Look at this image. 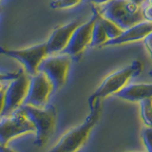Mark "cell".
Wrapping results in <instances>:
<instances>
[{"instance_id":"9a60e30c","label":"cell","mask_w":152,"mask_h":152,"mask_svg":"<svg viewBox=\"0 0 152 152\" xmlns=\"http://www.w3.org/2000/svg\"><path fill=\"white\" fill-rule=\"evenodd\" d=\"M99 19H100V22H101L104 31H106V33H107V36L108 38V40L115 39L116 37H118L123 32L122 28L119 26H117L115 23H113L112 21L108 20V19L101 16L100 14H99Z\"/></svg>"},{"instance_id":"30bf717a","label":"cell","mask_w":152,"mask_h":152,"mask_svg":"<svg viewBox=\"0 0 152 152\" xmlns=\"http://www.w3.org/2000/svg\"><path fill=\"white\" fill-rule=\"evenodd\" d=\"M52 90L53 88L50 80L43 72L38 71L30 77L28 92L23 104H28L35 107H44Z\"/></svg>"},{"instance_id":"d6986e66","label":"cell","mask_w":152,"mask_h":152,"mask_svg":"<svg viewBox=\"0 0 152 152\" xmlns=\"http://www.w3.org/2000/svg\"><path fill=\"white\" fill-rule=\"evenodd\" d=\"M21 70H17L15 72H0V83L10 82V81L16 78L20 74Z\"/></svg>"},{"instance_id":"ac0fdd59","label":"cell","mask_w":152,"mask_h":152,"mask_svg":"<svg viewBox=\"0 0 152 152\" xmlns=\"http://www.w3.org/2000/svg\"><path fill=\"white\" fill-rule=\"evenodd\" d=\"M141 136L146 146L147 152H152V126H145L142 128Z\"/></svg>"},{"instance_id":"8fae6325","label":"cell","mask_w":152,"mask_h":152,"mask_svg":"<svg viewBox=\"0 0 152 152\" xmlns=\"http://www.w3.org/2000/svg\"><path fill=\"white\" fill-rule=\"evenodd\" d=\"M79 24V20H72L63 25L57 26L51 31L49 39L45 43L48 55L62 53L66 46L68 45L71 33Z\"/></svg>"},{"instance_id":"4316f807","label":"cell","mask_w":152,"mask_h":152,"mask_svg":"<svg viewBox=\"0 0 152 152\" xmlns=\"http://www.w3.org/2000/svg\"><path fill=\"white\" fill-rule=\"evenodd\" d=\"M4 87H3V85H2V83H0V89H2Z\"/></svg>"},{"instance_id":"2e32d148","label":"cell","mask_w":152,"mask_h":152,"mask_svg":"<svg viewBox=\"0 0 152 152\" xmlns=\"http://www.w3.org/2000/svg\"><path fill=\"white\" fill-rule=\"evenodd\" d=\"M141 117L146 126H152V98L140 101Z\"/></svg>"},{"instance_id":"484cf974","label":"cell","mask_w":152,"mask_h":152,"mask_svg":"<svg viewBox=\"0 0 152 152\" xmlns=\"http://www.w3.org/2000/svg\"><path fill=\"white\" fill-rule=\"evenodd\" d=\"M147 3H148L149 5H152V0H146Z\"/></svg>"},{"instance_id":"5b68a950","label":"cell","mask_w":152,"mask_h":152,"mask_svg":"<svg viewBox=\"0 0 152 152\" xmlns=\"http://www.w3.org/2000/svg\"><path fill=\"white\" fill-rule=\"evenodd\" d=\"M70 57L65 53L47 55L38 68V71L44 73L52 85L53 90L61 88L68 77Z\"/></svg>"},{"instance_id":"e0dca14e","label":"cell","mask_w":152,"mask_h":152,"mask_svg":"<svg viewBox=\"0 0 152 152\" xmlns=\"http://www.w3.org/2000/svg\"><path fill=\"white\" fill-rule=\"evenodd\" d=\"M82 0H54L50 3V8L54 10H64L77 6Z\"/></svg>"},{"instance_id":"9c48e42d","label":"cell","mask_w":152,"mask_h":152,"mask_svg":"<svg viewBox=\"0 0 152 152\" xmlns=\"http://www.w3.org/2000/svg\"><path fill=\"white\" fill-rule=\"evenodd\" d=\"M98 15L97 9H93V14L88 21L80 23L71 33L69 41L62 53L69 55L70 58H76L83 53L86 48L89 46L91 40V31Z\"/></svg>"},{"instance_id":"ba28073f","label":"cell","mask_w":152,"mask_h":152,"mask_svg":"<svg viewBox=\"0 0 152 152\" xmlns=\"http://www.w3.org/2000/svg\"><path fill=\"white\" fill-rule=\"evenodd\" d=\"M28 76L30 75L21 69L20 74L16 78L10 81L7 88H4V103L0 117L10 115L23 104L30 83Z\"/></svg>"},{"instance_id":"7c38bea8","label":"cell","mask_w":152,"mask_h":152,"mask_svg":"<svg viewBox=\"0 0 152 152\" xmlns=\"http://www.w3.org/2000/svg\"><path fill=\"white\" fill-rule=\"evenodd\" d=\"M150 32H152V22L145 20L126 28V30H124L123 32L118 37H116L115 39L107 41L102 47L117 46L126 44V43L139 41L144 39Z\"/></svg>"},{"instance_id":"cb8c5ba5","label":"cell","mask_w":152,"mask_h":152,"mask_svg":"<svg viewBox=\"0 0 152 152\" xmlns=\"http://www.w3.org/2000/svg\"><path fill=\"white\" fill-rule=\"evenodd\" d=\"M0 152H15V151L11 149V148H9L7 145L5 146V145H0Z\"/></svg>"},{"instance_id":"277c9868","label":"cell","mask_w":152,"mask_h":152,"mask_svg":"<svg viewBox=\"0 0 152 152\" xmlns=\"http://www.w3.org/2000/svg\"><path fill=\"white\" fill-rule=\"evenodd\" d=\"M142 65L141 62L135 60L132 62L131 65L107 75L103 80L99 88L95 90V92L89 97L88 104L90 108L94 106L95 103L100 102L101 99L119 91L122 88L125 87L130 78L139 74L142 71Z\"/></svg>"},{"instance_id":"44dd1931","label":"cell","mask_w":152,"mask_h":152,"mask_svg":"<svg viewBox=\"0 0 152 152\" xmlns=\"http://www.w3.org/2000/svg\"><path fill=\"white\" fill-rule=\"evenodd\" d=\"M142 12L145 20L152 22V5H146L145 8H142Z\"/></svg>"},{"instance_id":"3957f363","label":"cell","mask_w":152,"mask_h":152,"mask_svg":"<svg viewBox=\"0 0 152 152\" xmlns=\"http://www.w3.org/2000/svg\"><path fill=\"white\" fill-rule=\"evenodd\" d=\"M19 109L35 127V141L37 146H43L53 134L56 123V110L52 104L44 107H35L22 104Z\"/></svg>"},{"instance_id":"ffe728a7","label":"cell","mask_w":152,"mask_h":152,"mask_svg":"<svg viewBox=\"0 0 152 152\" xmlns=\"http://www.w3.org/2000/svg\"><path fill=\"white\" fill-rule=\"evenodd\" d=\"M144 43H145V46L146 48L147 51L150 55V58H151V63H152V32H150L148 35H146L144 38ZM149 75L152 76V68L151 70L149 71Z\"/></svg>"},{"instance_id":"8992f818","label":"cell","mask_w":152,"mask_h":152,"mask_svg":"<svg viewBox=\"0 0 152 152\" xmlns=\"http://www.w3.org/2000/svg\"><path fill=\"white\" fill-rule=\"evenodd\" d=\"M0 54L11 57L19 62L23 66L25 72L28 75L32 76L38 72L39 65L48 55V52L45 43H40V44L20 50H12L1 47Z\"/></svg>"},{"instance_id":"7a4b0ae2","label":"cell","mask_w":152,"mask_h":152,"mask_svg":"<svg viewBox=\"0 0 152 152\" xmlns=\"http://www.w3.org/2000/svg\"><path fill=\"white\" fill-rule=\"evenodd\" d=\"M100 114V102L90 108L89 115L81 125L70 128L61 136L56 145L48 152H77L89 136Z\"/></svg>"},{"instance_id":"7402d4cb","label":"cell","mask_w":152,"mask_h":152,"mask_svg":"<svg viewBox=\"0 0 152 152\" xmlns=\"http://www.w3.org/2000/svg\"><path fill=\"white\" fill-rule=\"evenodd\" d=\"M88 2L94 4V5H104L107 2H109L110 0H87Z\"/></svg>"},{"instance_id":"603a6c76","label":"cell","mask_w":152,"mask_h":152,"mask_svg":"<svg viewBox=\"0 0 152 152\" xmlns=\"http://www.w3.org/2000/svg\"><path fill=\"white\" fill-rule=\"evenodd\" d=\"M3 103H4V88L0 89V115H1L3 109Z\"/></svg>"},{"instance_id":"d4e9b609","label":"cell","mask_w":152,"mask_h":152,"mask_svg":"<svg viewBox=\"0 0 152 152\" xmlns=\"http://www.w3.org/2000/svg\"><path fill=\"white\" fill-rule=\"evenodd\" d=\"M129 1L133 2V3H135L137 5H139V6H142V4L144 3L145 0H129Z\"/></svg>"},{"instance_id":"6da1fadb","label":"cell","mask_w":152,"mask_h":152,"mask_svg":"<svg viewBox=\"0 0 152 152\" xmlns=\"http://www.w3.org/2000/svg\"><path fill=\"white\" fill-rule=\"evenodd\" d=\"M142 10V6L129 0H110L101 5L97 11L100 15L115 23L124 31L145 21Z\"/></svg>"},{"instance_id":"5bb4252c","label":"cell","mask_w":152,"mask_h":152,"mask_svg":"<svg viewBox=\"0 0 152 152\" xmlns=\"http://www.w3.org/2000/svg\"><path fill=\"white\" fill-rule=\"evenodd\" d=\"M98 12V11H97ZM108 40V38L107 36V33L104 31V28L102 26L101 22L99 19V13L97 15L96 20L94 22V25L92 28L91 31V40H90V47H99L103 46L104 43Z\"/></svg>"},{"instance_id":"4fadbf2b","label":"cell","mask_w":152,"mask_h":152,"mask_svg":"<svg viewBox=\"0 0 152 152\" xmlns=\"http://www.w3.org/2000/svg\"><path fill=\"white\" fill-rule=\"evenodd\" d=\"M117 97L129 102H138L146 98H152V84L126 85L115 93Z\"/></svg>"},{"instance_id":"52a82bcc","label":"cell","mask_w":152,"mask_h":152,"mask_svg":"<svg viewBox=\"0 0 152 152\" xmlns=\"http://www.w3.org/2000/svg\"><path fill=\"white\" fill-rule=\"evenodd\" d=\"M31 132H35V127L19 108L0 117V145L6 146L14 138Z\"/></svg>"}]
</instances>
